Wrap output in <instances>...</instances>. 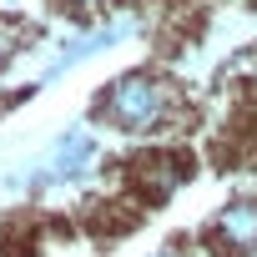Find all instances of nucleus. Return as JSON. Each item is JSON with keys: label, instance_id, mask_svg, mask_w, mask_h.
<instances>
[{"label": "nucleus", "instance_id": "nucleus-1", "mask_svg": "<svg viewBox=\"0 0 257 257\" xmlns=\"http://www.w3.org/2000/svg\"><path fill=\"white\" fill-rule=\"evenodd\" d=\"M172 106H177V96H172V86H167L162 76H152V71H126V76H116V81L101 91L96 116H101L106 126H116V132H126V137H152V132L167 126Z\"/></svg>", "mask_w": 257, "mask_h": 257}, {"label": "nucleus", "instance_id": "nucleus-5", "mask_svg": "<svg viewBox=\"0 0 257 257\" xmlns=\"http://www.w3.org/2000/svg\"><path fill=\"white\" fill-rule=\"evenodd\" d=\"M16 36H21V31H16V21H0V61H6V56H16V46H21Z\"/></svg>", "mask_w": 257, "mask_h": 257}, {"label": "nucleus", "instance_id": "nucleus-2", "mask_svg": "<svg viewBox=\"0 0 257 257\" xmlns=\"http://www.w3.org/2000/svg\"><path fill=\"white\" fill-rule=\"evenodd\" d=\"M101 162V142L86 132V121L66 126V132L46 147L41 162H31V192H56V187H76L96 172Z\"/></svg>", "mask_w": 257, "mask_h": 257}, {"label": "nucleus", "instance_id": "nucleus-4", "mask_svg": "<svg viewBox=\"0 0 257 257\" xmlns=\"http://www.w3.org/2000/svg\"><path fill=\"white\" fill-rule=\"evenodd\" d=\"M137 31V21H111V26H101V31H91V36H81V41H71V46H61L56 51V61L41 71V81L51 86V81H61L71 66H81V61H91V56H101V51H111L116 41H126Z\"/></svg>", "mask_w": 257, "mask_h": 257}, {"label": "nucleus", "instance_id": "nucleus-3", "mask_svg": "<svg viewBox=\"0 0 257 257\" xmlns=\"http://www.w3.org/2000/svg\"><path fill=\"white\" fill-rule=\"evenodd\" d=\"M212 247L222 257H247L257 252V197H232L217 217H212Z\"/></svg>", "mask_w": 257, "mask_h": 257}]
</instances>
